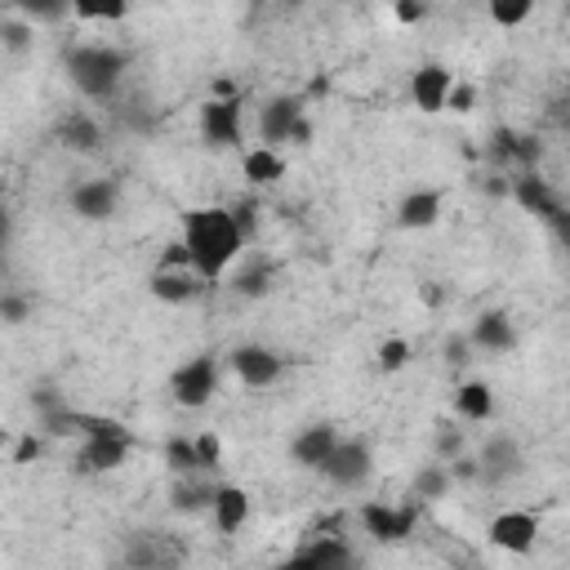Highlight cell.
Listing matches in <instances>:
<instances>
[{"label": "cell", "instance_id": "cell-10", "mask_svg": "<svg viewBox=\"0 0 570 570\" xmlns=\"http://www.w3.org/2000/svg\"><path fill=\"white\" fill-rule=\"evenodd\" d=\"M338 441H343V436H338L330 423H312V428H303V432L289 441V454H294L298 468H325V459L334 454Z\"/></svg>", "mask_w": 570, "mask_h": 570}, {"label": "cell", "instance_id": "cell-37", "mask_svg": "<svg viewBox=\"0 0 570 570\" xmlns=\"http://www.w3.org/2000/svg\"><path fill=\"white\" fill-rule=\"evenodd\" d=\"M281 570H316V561H312V552L303 548V552H294V557H285V561H281Z\"/></svg>", "mask_w": 570, "mask_h": 570}, {"label": "cell", "instance_id": "cell-29", "mask_svg": "<svg viewBox=\"0 0 570 570\" xmlns=\"http://www.w3.org/2000/svg\"><path fill=\"white\" fill-rule=\"evenodd\" d=\"M436 454H441V463H454V459H463V436H459V428L441 423V436H436Z\"/></svg>", "mask_w": 570, "mask_h": 570}, {"label": "cell", "instance_id": "cell-38", "mask_svg": "<svg viewBox=\"0 0 570 570\" xmlns=\"http://www.w3.org/2000/svg\"><path fill=\"white\" fill-rule=\"evenodd\" d=\"M40 454V436H22L18 441V463H27V459H36Z\"/></svg>", "mask_w": 570, "mask_h": 570}, {"label": "cell", "instance_id": "cell-4", "mask_svg": "<svg viewBox=\"0 0 570 570\" xmlns=\"http://www.w3.org/2000/svg\"><path fill=\"white\" fill-rule=\"evenodd\" d=\"M169 387H174V401H178L183 410L209 405L214 392H218V365H214V356H191V361H183V365L174 370Z\"/></svg>", "mask_w": 570, "mask_h": 570}, {"label": "cell", "instance_id": "cell-3", "mask_svg": "<svg viewBox=\"0 0 570 570\" xmlns=\"http://www.w3.org/2000/svg\"><path fill=\"white\" fill-rule=\"evenodd\" d=\"M258 138L263 147H281V142H307L312 138V125L303 116V102L298 98H267L258 107Z\"/></svg>", "mask_w": 570, "mask_h": 570}, {"label": "cell", "instance_id": "cell-14", "mask_svg": "<svg viewBox=\"0 0 570 570\" xmlns=\"http://www.w3.org/2000/svg\"><path fill=\"white\" fill-rule=\"evenodd\" d=\"M468 338H472V347L494 352V356H503V352L517 347V330H512V316L508 312H481L472 321V334Z\"/></svg>", "mask_w": 570, "mask_h": 570}, {"label": "cell", "instance_id": "cell-6", "mask_svg": "<svg viewBox=\"0 0 570 570\" xmlns=\"http://www.w3.org/2000/svg\"><path fill=\"white\" fill-rule=\"evenodd\" d=\"M485 539H490L494 548H503V552H517V557H521V552H530V548L539 543V521H534V512L508 508V512L490 517Z\"/></svg>", "mask_w": 570, "mask_h": 570}, {"label": "cell", "instance_id": "cell-28", "mask_svg": "<svg viewBox=\"0 0 570 570\" xmlns=\"http://www.w3.org/2000/svg\"><path fill=\"white\" fill-rule=\"evenodd\" d=\"M71 13H76V18H102V22H107V18H125V13H129V4H125V0H111V4L71 0Z\"/></svg>", "mask_w": 570, "mask_h": 570}, {"label": "cell", "instance_id": "cell-40", "mask_svg": "<svg viewBox=\"0 0 570 570\" xmlns=\"http://www.w3.org/2000/svg\"><path fill=\"white\" fill-rule=\"evenodd\" d=\"M151 570H169V566H151Z\"/></svg>", "mask_w": 570, "mask_h": 570}, {"label": "cell", "instance_id": "cell-24", "mask_svg": "<svg viewBox=\"0 0 570 570\" xmlns=\"http://www.w3.org/2000/svg\"><path fill=\"white\" fill-rule=\"evenodd\" d=\"M209 503H214V485H196L191 476H183V481L174 485V508L196 512V508H209Z\"/></svg>", "mask_w": 570, "mask_h": 570}, {"label": "cell", "instance_id": "cell-9", "mask_svg": "<svg viewBox=\"0 0 570 570\" xmlns=\"http://www.w3.org/2000/svg\"><path fill=\"white\" fill-rule=\"evenodd\" d=\"M232 370H236V379L245 383V387H267V383H276L281 379V356L272 352V347H258V343H245V347H236L232 352Z\"/></svg>", "mask_w": 570, "mask_h": 570}, {"label": "cell", "instance_id": "cell-33", "mask_svg": "<svg viewBox=\"0 0 570 570\" xmlns=\"http://www.w3.org/2000/svg\"><path fill=\"white\" fill-rule=\"evenodd\" d=\"M160 267H191V249H187L183 240L165 245V254H160ZM191 272H196V267H191Z\"/></svg>", "mask_w": 570, "mask_h": 570}, {"label": "cell", "instance_id": "cell-2", "mask_svg": "<svg viewBox=\"0 0 570 570\" xmlns=\"http://www.w3.org/2000/svg\"><path fill=\"white\" fill-rule=\"evenodd\" d=\"M125 62H129V58H125L120 49H111V45H80V49L67 53V76H71V85H76L85 98H102V94L116 89Z\"/></svg>", "mask_w": 570, "mask_h": 570}, {"label": "cell", "instance_id": "cell-35", "mask_svg": "<svg viewBox=\"0 0 570 570\" xmlns=\"http://www.w3.org/2000/svg\"><path fill=\"white\" fill-rule=\"evenodd\" d=\"M0 312H4V321H9V325H18V321H22V316H27V303H22V298H13V294H9V298H4V303H0Z\"/></svg>", "mask_w": 570, "mask_h": 570}, {"label": "cell", "instance_id": "cell-13", "mask_svg": "<svg viewBox=\"0 0 570 570\" xmlns=\"http://www.w3.org/2000/svg\"><path fill=\"white\" fill-rule=\"evenodd\" d=\"M147 289H151L160 303H191V298L205 289V281H200L191 267H156L151 281H147Z\"/></svg>", "mask_w": 570, "mask_h": 570}, {"label": "cell", "instance_id": "cell-39", "mask_svg": "<svg viewBox=\"0 0 570 570\" xmlns=\"http://www.w3.org/2000/svg\"><path fill=\"white\" fill-rule=\"evenodd\" d=\"M419 298H423L428 307H436V303H441L445 294H441V285H423V289H419Z\"/></svg>", "mask_w": 570, "mask_h": 570}, {"label": "cell", "instance_id": "cell-31", "mask_svg": "<svg viewBox=\"0 0 570 570\" xmlns=\"http://www.w3.org/2000/svg\"><path fill=\"white\" fill-rule=\"evenodd\" d=\"M472 107H476V85H468V80H463V85H454V89H450V98H445V111L468 116Z\"/></svg>", "mask_w": 570, "mask_h": 570}, {"label": "cell", "instance_id": "cell-26", "mask_svg": "<svg viewBox=\"0 0 570 570\" xmlns=\"http://www.w3.org/2000/svg\"><path fill=\"white\" fill-rule=\"evenodd\" d=\"M267 285H272V267L267 263H254V267H245L236 276V294H245V298H263Z\"/></svg>", "mask_w": 570, "mask_h": 570}, {"label": "cell", "instance_id": "cell-15", "mask_svg": "<svg viewBox=\"0 0 570 570\" xmlns=\"http://www.w3.org/2000/svg\"><path fill=\"white\" fill-rule=\"evenodd\" d=\"M361 521L383 543H396V539H405L414 530V512L410 508H392V503H365L361 508Z\"/></svg>", "mask_w": 570, "mask_h": 570}, {"label": "cell", "instance_id": "cell-21", "mask_svg": "<svg viewBox=\"0 0 570 570\" xmlns=\"http://www.w3.org/2000/svg\"><path fill=\"white\" fill-rule=\"evenodd\" d=\"M307 552H312L316 570H356V557H352V548H347L343 539H321V543H312Z\"/></svg>", "mask_w": 570, "mask_h": 570}, {"label": "cell", "instance_id": "cell-5", "mask_svg": "<svg viewBox=\"0 0 570 570\" xmlns=\"http://www.w3.org/2000/svg\"><path fill=\"white\" fill-rule=\"evenodd\" d=\"M325 481H334L338 490H356V485H365L370 481V472H374V454H370V445L365 441H338L334 445V454L325 459Z\"/></svg>", "mask_w": 570, "mask_h": 570}, {"label": "cell", "instance_id": "cell-22", "mask_svg": "<svg viewBox=\"0 0 570 570\" xmlns=\"http://www.w3.org/2000/svg\"><path fill=\"white\" fill-rule=\"evenodd\" d=\"M165 463H169L178 476H196V472H200L196 436H169V441H165Z\"/></svg>", "mask_w": 570, "mask_h": 570}, {"label": "cell", "instance_id": "cell-34", "mask_svg": "<svg viewBox=\"0 0 570 570\" xmlns=\"http://www.w3.org/2000/svg\"><path fill=\"white\" fill-rule=\"evenodd\" d=\"M468 352H472V338H463V334H450V338H445V361H450V365H463Z\"/></svg>", "mask_w": 570, "mask_h": 570}, {"label": "cell", "instance_id": "cell-36", "mask_svg": "<svg viewBox=\"0 0 570 570\" xmlns=\"http://www.w3.org/2000/svg\"><path fill=\"white\" fill-rule=\"evenodd\" d=\"M392 13H396L401 22H419L428 9H423V4H410V0H401V4H392Z\"/></svg>", "mask_w": 570, "mask_h": 570}, {"label": "cell", "instance_id": "cell-8", "mask_svg": "<svg viewBox=\"0 0 570 570\" xmlns=\"http://www.w3.org/2000/svg\"><path fill=\"white\" fill-rule=\"evenodd\" d=\"M116 205H120V187H116L111 178H85V183L71 187V209H76L85 223L111 218Z\"/></svg>", "mask_w": 570, "mask_h": 570}, {"label": "cell", "instance_id": "cell-16", "mask_svg": "<svg viewBox=\"0 0 570 570\" xmlns=\"http://www.w3.org/2000/svg\"><path fill=\"white\" fill-rule=\"evenodd\" d=\"M209 517H214V525H218L223 534H236V530L249 521V494H245L240 485H232V481L214 485V503H209Z\"/></svg>", "mask_w": 570, "mask_h": 570}, {"label": "cell", "instance_id": "cell-27", "mask_svg": "<svg viewBox=\"0 0 570 570\" xmlns=\"http://www.w3.org/2000/svg\"><path fill=\"white\" fill-rule=\"evenodd\" d=\"M410 365V343L405 338H383L379 343V370L383 374H396V370H405Z\"/></svg>", "mask_w": 570, "mask_h": 570}, {"label": "cell", "instance_id": "cell-12", "mask_svg": "<svg viewBox=\"0 0 570 570\" xmlns=\"http://www.w3.org/2000/svg\"><path fill=\"white\" fill-rule=\"evenodd\" d=\"M441 191L436 187H419V191H405L401 196V205H396V223L401 227H410V232H428V227H436V218H441Z\"/></svg>", "mask_w": 570, "mask_h": 570}, {"label": "cell", "instance_id": "cell-25", "mask_svg": "<svg viewBox=\"0 0 570 570\" xmlns=\"http://www.w3.org/2000/svg\"><path fill=\"white\" fill-rule=\"evenodd\" d=\"M485 13H490V22H499V27H521V22L534 13V4H530V0H494Z\"/></svg>", "mask_w": 570, "mask_h": 570}, {"label": "cell", "instance_id": "cell-1", "mask_svg": "<svg viewBox=\"0 0 570 570\" xmlns=\"http://www.w3.org/2000/svg\"><path fill=\"white\" fill-rule=\"evenodd\" d=\"M183 245L191 249L196 276H200V281H218V276L240 258L245 227L236 223L232 209H218V205L187 209V218H183Z\"/></svg>", "mask_w": 570, "mask_h": 570}, {"label": "cell", "instance_id": "cell-11", "mask_svg": "<svg viewBox=\"0 0 570 570\" xmlns=\"http://www.w3.org/2000/svg\"><path fill=\"white\" fill-rule=\"evenodd\" d=\"M450 89H454V80H450V71H445V67H436V62L419 67V71H414V80H410V98H414V107H419V111H445Z\"/></svg>", "mask_w": 570, "mask_h": 570}, {"label": "cell", "instance_id": "cell-23", "mask_svg": "<svg viewBox=\"0 0 570 570\" xmlns=\"http://www.w3.org/2000/svg\"><path fill=\"white\" fill-rule=\"evenodd\" d=\"M450 485H454L450 463H428V468H419V476H414V499H445Z\"/></svg>", "mask_w": 570, "mask_h": 570}, {"label": "cell", "instance_id": "cell-19", "mask_svg": "<svg viewBox=\"0 0 570 570\" xmlns=\"http://www.w3.org/2000/svg\"><path fill=\"white\" fill-rule=\"evenodd\" d=\"M454 414H459V419H468V423L490 419V414H494V392H490L481 379L459 383V392H454Z\"/></svg>", "mask_w": 570, "mask_h": 570}, {"label": "cell", "instance_id": "cell-17", "mask_svg": "<svg viewBox=\"0 0 570 570\" xmlns=\"http://www.w3.org/2000/svg\"><path fill=\"white\" fill-rule=\"evenodd\" d=\"M476 463H481V476L485 481H503V476H517L521 472V450H517L512 436H490L485 450L476 454Z\"/></svg>", "mask_w": 570, "mask_h": 570}, {"label": "cell", "instance_id": "cell-18", "mask_svg": "<svg viewBox=\"0 0 570 570\" xmlns=\"http://www.w3.org/2000/svg\"><path fill=\"white\" fill-rule=\"evenodd\" d=\"M240 169H245V178H249L254 187H272L276 178H285V156L258 142V147H249V151H245Z\"/></svg>", "mask_w": 570, "mask_h": 570}, {"label": "cell", "instance_id": "cell-30", "mask_svg": "<svg viewBox=\"0 0 570 570\" xmlns=\"http://www.w3.org/2000/svg\"><path fill=\"white\" fill-rule=\"evenodd\" d=\"M196 459H200V472H205V468H218V459H223V441H218L214 432H200V436H196Z\"/></svg>", "mask_w": 570, "mask_h": 570}, {"label": "cell", "instance_id": "cell-7", "mask_svg": "<svg viewBox=\"0 0 570 570\" xmlns=\"http://www.w3.org/2000/svg\"><path fill=\"white\" fill-rule=\"evenodd\" d=\"M200 138L209 147H236L240 142V102L236 98L200 102Z\"/></svg>", "mask_w": 570, "mask_h": 570}, {"label": "cell", "instance_id": "cell-20", "mask_svg": "<svg viewBox=\"0 0 570 570\" xmlns=\"http://www.w3.org/2000/svg\"><path fill=\"white\" fill-rule=\"evenodd\" d=\"M58 138H62L71 151H94V147L102 142V129H98L89 116H67L62 129H58Z\"/></svg>", "mask_w": 570, "mask_h": 570}, {"label": "cell", "instance_id": "cell-32", "mask_svg": "<svg viewBox=\"0 0 570 570\" xmlns=\"http://www.w3.org/2000/svg\"><path fill=\"white\" fill-rule=\"evenodd\" d=\"M0 36H4V49H27V45H31V36H36V31H31V27H27V22H13V18H9V22H4V27H0Z\"/></svg>", "mask_w": 570, "mask_h": 570}]
</instances>
